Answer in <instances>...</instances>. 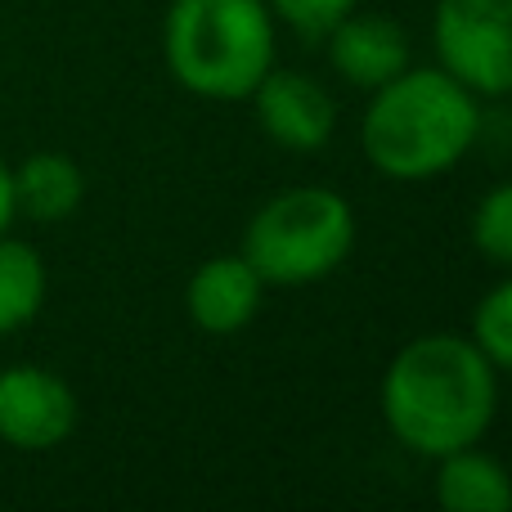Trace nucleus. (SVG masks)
<instances>
[{
    "label": "nucleus",
    "mask_w": 512,
    "mask_h": 512,
    "mask_svg": "<svg viewBox=\"0 0 512 512\" xmlns=\"http://www.w3.org/2000/svg\"><path fill=\"white\" fill-rule=\"evenodd\" d=\"M499 409L495 364L472 337L423 333L382 373V418L405 450L441 459L490 432Z\"/></svg>",
    "instance_id": "obj_1"
},
{
    "label": "nucleus",
    "mask_w": 512,
    "mask_h": 512,
    "mask_svg": "<svg viewBox=\"0 0 512 512\" xmlns=\"http://www.w3.org/2000/svg\"><path fill=\"white\" fill-rule=\"evenodd\" d=\"M360 149L387 180H432L468 158L481 135V104L445 68L409 63L387 86L369 90Z\"/></svg>",
    "instance_id": "obj_2"
},
{
    "label": "nucleus",
    "mask_w": 512,
    "mask_h": 512,
    "mask_svg": "<svg viewBox=\"0 0 512 512\" xmlns=\"http://www.w3.org/2000/svg\"><path fill=\"white\" fill-rule=\"evenodd\" d=\"M162 54L189 95L234 104L274 68V14L265 0H171Z\"/></svg>",
    "instance_id": "obj_3"
},
{
    "label": "nucleus",
    "mask_w": 512,
    "mask_h": 512,
    "mask_svg": "<svg viewBox=\"0 0 512 512\" xmlns=\"http://www.w3.org/2000/svg\"><path fill=\"white\" fill-rule=\"evenodd\" d=\"M355 248V212L342 194L324 185L283 189L243 230V256L252 270L274 288H301L319 283Z\"/></svg>",
    "instance_id": "obj_4"
},
{
    "label": "nucleus",
    "mask_w": 512,
    "mask_h": 512,
    "mask_svg": "<svg viewBox=\"0 0 512 512\" xmlns=\"http://www.w3.org/2000/svg\"><path fill=\"white\" fill-rule=\"evenodd\" d=\"M436 59L472 95H512V0H436Z\"/></svg>",
    "instance_id": "obj_5"
},
{
    "label": "nucleus",
    "mask_w": 512,
    "mask_h": 512,
    "mask_svg": "<svg viewBox=\"0 0 512 512\" xmlns=\"http://www.w3.org/2000/svg\"><path fill=\"white\" fill-rule=\"evenodd\" d=\"M77 427V396L50 369L14 364L0 373V441L41 454L63 445Z\"/></svg>",
    "instance_id": "obj_6"
},
{
    "label": "nucleus",
    "mask_w": 512,
    "mask_h": 512,
    "mask_svg": "<svg viewBox=\"0 0 512 512\" xmlns=\"http://www.w3.org/2000/svg\"><path fill=\"white\" fill-rule=\"evenodd\" d=\"M256 126L288 153H319L337 131V104L315 77L270 68L252 90Z\"/></svg>",
    "instance_id": "obj_7"
},
{
    "label": "nucleus",
    "mask_w": 512,
    "mask_h": 512,
    "mask_svg": "<svg viewBox=\"0 0 512 512\" xmlns=\"http://www.w3.org/2000/svg\"><path fill=\"white\" fill-rule=\"evenodd\" d=\"M324 45L333 72L342 81H351L355 90H378L409 68V36L387 14H355L351 9L324 36Z\"/></svg>",
    "instance_id": "obj_8"
},
{
    "label": "nucleus",
    "mask_w": 512,
    "mask_h": 512,
    "mask_svg": "<svg viewBox=\"0 0 512 512\" xmlns=\"http://www.w3.org/2000/svg\"><path fill=\"white\" fill-rule=\"evenodd\" d=\"M265 297V279L252 270L248 256H212L189 274L185 288V310L203 333L212 337H234L256 319Z\"/></svg>",
    "instance_id": "obj_9"
},
{
    "label": "nucleus",
    "mask_w": 512,
    "mask_h": 512,
    "mask_svg": "<svg viewBox=\"0 0 512 512\" xmlns=\"http://www.w3.org/2000/svg\"><path fill=\"white\" fill-rule=\"evenodd\" d=\"M432 495L450 512H512V477L495 454L463 445L436 459Z\"/></svg>",
    "instance_id": "obj_10"
},
{
    "label": "nucleus",
    "mask_w": 512,
    "mask_h": 512,
    "mask_svg": "<svg viewBox=\"0 0 512 512\" xmlns=\"http://www.w3.org/2000/svg\"><path fill=\"white\" fill-rule=\"evenodd\" d=\"M86 198V176L63 153H32L14 171V207L36 225H59Z\"/></svg>",
    "instance_id": "obj_11"
},
{
    "label": "nucleus",
    "mask_w": 512,
    "mask_h": 512,
    "mask_svg": "<svg viewBox=\"0 0 512 512\" xmlns=\"http://www.w3.org/2000/svg\"><path fill=\"white\" fill-rule=\"evenodd\" d=\"M45 301V261L32 243L0 234V337L32 324Z\"/></svg>",
    "instance_id": "obj_12"
},
{
    "label": "nucleus",
    "mask_w": 512,
    "mask_h": 512,
    "mask_svg": "<svg viewBox=\"0 0 512 512\" xmlns=\"http://www.w3.org/2000/svg\"><path fill=\"white\" fill-rule=\"evenodd\" d=\"M468 239L490 265L512 270V180L495 185L477 207H472Z\"/></svg>",
    "instance_id": "obj_13"
},
{
    "label": "nucleus",
    "mask_w": 512,
    "mask_h": 512,
    "mask_svg": "<svg viewBox=\"0 0 512 512\" xmlns=\"http://www.w3.org/2000/svg\"><path fill=\"white\" fill-rule=\"evenodd\" d=\"M472 342L481 346L495 373H512V279L495 283L472 310Z\"/></svg>",
    "instance_id": "obj_14"
},
{
    "label": "nucleus",
    "mask_w": 512,
    "mask_h": 512,
    "mask_svg": "<svg viewBox=\"0 0 512 512\" xmlns=\"http://www.w3.org/2000/svg\"><path fill=\"white\" fill-rule=\"evenodd\" d=\"M265 5H270V14L283 18L297 36L324 41V36L355 9V0H265Z\"/></svg>",
    "instance_id": "obj_15"
},
{
    "label": "nucleus",
    "mask_w": 512,
    "mask_h": 512,
    "mask_svg": "<svg viewBox=\"0 0 512 512\" xmlns=\"http://www.w3.org/2000/svg\"><path fill=\"white\" fill-rule=\"evenodd\" d=\"M14 216H18V207H14V171H9L5 158H0V234L9 230Z\"/></svg>",
    "instance_id": "obj_16"
}]
</instances>
